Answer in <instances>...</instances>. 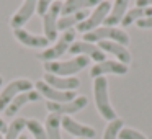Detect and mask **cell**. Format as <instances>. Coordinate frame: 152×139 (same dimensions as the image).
<instances>
[{
    "label": "cell",
    "instance_id": "8fae6325",
    "mask_svg": "<svg viewBox=\"0 0 152 139\" xmlns=\"http://www.w3.org/2000/svg\"><path fill=\"white\" fill-rule=\"evenodd\" d=\"M13 38L21 44V46L31 48V49H46L49 46V41L44 38V34H34L28 31L26 28H17L13 30Z\"/></svg>",
    "mask_w": 152,
    "mask_h": 139
},
{
    "label": "cell",
    "instance_id": "5bb4252c",
    "mask_svg": "<svg viewBox=\"0 0 152 139\" xmlns=\"http://www.w3.org/2000/svg\"><path fill=\"white\" fill-rule=\"evenodd\" d=\"M38 100H41V95L34 89L28 90V92H23V93L17 95L13 100H12L10 105L5 108L4 115L7 116V118H15V115H17L25 105H28V103H34V102H38Z\"/></svg>",
    "mask_w": 152,
    "mask_h": 139
},
{
    "label": "cell",
    "instance_id": "484cf974",
    "mask_svg": "<svg viewBox=\"0 0 152 139\" xmlns=\"http://www.w3.org/2000/svg\"><path fill=\"white\" fill-rule=\"evenodd\" d=\"M118 139H147V138L132 128H123L118 134Z\"/></svg>",
    "mask_w": 152,
    "mask_h": 139
},
{
    "label": "cell",
    "instance_id": "52a82bcc",
    "mask_svg": "<svg viewBox=\"0 0 152 139\" xmlns=\"http://www.w3.org/2000/svg\"><path fill=\"white\" fill-rule=\"evenodd\" d=\"M61 12H62V2L56 0L48 12L43 15V31H44V38L48 41H54L59 36V30H57V21L61 18Z\"/></svg>",
    "mask_w": 152,
    "mask_h": 139
},
{
    "label": "cell",
    "instance_id": "836d02e7",
    "mask_svg": "<svg viewBox=\"0 0 152 139\" xmlns=\"http://www.w3.org/2000/svg\"><path fill=\"white\" fill-rule=\"evenodd\" d=\"M77 139H79V138H77Z\"/></svg>",
    "mask_w": 152,
    "mask_h": 139
},
{
    "label": "cell",
    "instance_id": "cb8c5ba5",
    "mask_svg": "<svg viewBox=\"0 0 152 139\" xmlns=\"http://www.w3.org/2000/svg\"><path fill=\"white\" fill-rule=\"evenodd\" d=\"M26 129L33 136V139H48L44 124H41L38 119H26Z\"/></svg>",
    "mask_w": 152,
    "mask_h": 139
},
{
    "label": "cell",
    "instance_id": "d6a6232c",
    "mask_svg": "<svg viewBox=\"0 0 152 139\" xmlns=\"http://www.w3.org/2000/svg\"><path fill=\"white\" fill-rule=\"evenodd\" d=\"M0 139H5V138H4V134H2V132H0Z\"/></svg>",
    "mask_w": 152,
    "mask_h": 139
},
{
    "label": "cell",
    "instance_id": "ffe728a7",
    "mask_svg": "<svg viewBox=\"0 0 152 139\" xmlns=\"http://www.w3.org/2000/svg\"><path fill=\"white\" fill-rule=\"evenodd\" d=\"M88 10H82V12H75V13H70V15H61L59 21H57V30L59 31H67L70 28L80 25L87 17H88Z\"/></svg>",
    "mask_w": 152,
    "mask_h": 139
},
{
    "label": "cell",
    "instance_id": "ba28073f",
    "mask_svg": "<svg viewBox=\"0 0 152 139\" xmlns=\"http://www.w3.org/2000/svg\"><path fill=\"white\" fill-rule=\"evenodd\" d=\"M88 105V98L83 95L75 97L72 102H67V103H54V102H46V108L49 113H54V115H59V116H70L74 113L83 110L85 106Z\"/></svg>",
    "mask_w": 152,
    "mask_h": 139
},
{
    "label": "cell",
    "instance_id": "d6986e66",
    "mask_svg": "<svg viewBox=\"0 0 152 139\" xmlns=\"http://www.w3.org/2000/svg\"><path fill=\"white\" fill-rule=\"evenodd\" d=\"M129 0H115L113 8L110 10L108 17L105 20V26H116L118 23H121L123 17L126 15V8H128Z\"/></svg>",
    "mask_w": 152,
    "mask_h": 139
},
{
    "label": "cell",
    "instance_id": "6da1fadb",
    "mask_svg": "<svg viewBox=\"0 0 152 139\" xmlns=\"http://www.w3.org/2000/svg\"><path fill=\"white\" fill-rule=\"evenodd\" d=\"M90 64V59L85 56H74L69 61H53L44 62V72L59 77H75L77 72L83 70Z\"/></svg>",
    "mask_w": 152,
    "mask_h": 139
},
{
    "label": "cell",
    "instance_id": "f1b7e54d",
    "mask_svg": "<svg viewBox=\"0 0 152 139\" xmlns=\"http://www.w3.org/2000/svg\"><path fill=\"white\" fill-rule=\"evenodd\" d=\"M152 5V0H136V7H144L149 8Z\"/></svg>",
    "mask_w": 152,
    "mask_h": 139
},
{
    "label": "cell",
    "instance_id": "e0dca14e",
    "mask_svg": "<svg viewBox=\"0 0 152 139\" xmlns=\"http://www.w3.org/2000/svg\"><path fill=\"white\" fill-rule=\"evenodd\" d=\"M98 48L105 54L106 53L113 54L121 64H126V66H128V64L131 62V53H129L128 48L123 46V44H118V43H115V41H100Z\"/></svg>",
    "mask_w": 152,
    "mask_h": 139
},
{
    "label": "cell",
    "instance_id": "2e32d148",
    "mask_svg": "<svg viewBox=\"0 0 152 139\" xmlns=\"http://www.w3.org/2000/svg\"><path fill=\"white\" fill-rule=\"evenodd\" d=\"M44 83H48L49 87L57 90H64V92H75L80 87V80L77 77H59V75H53V74H46L43 75Z\"/></svg>",
    "mask_w": 152,
    "mask_h": 139
},
{
    "label": "cell",
    "instance_id": "44dd1931",
    "mask_svg": "<svg viewBox=\"0 0 152 139\" xmlns=\"http://www.w3.org/2000/svg\"><path fill=\"white\" fill-rule=\"evenodd\" d=\"M44 129H46L48 139H62L61 138V116L49 113L44 121Z\"/></svg>",
    "mask_w": 152,
    "mask_h": 139
},
{
    "label": "cell",
    "instance_id": "4316f807",
    "mask_svg": "<svg viewBox=\"0 0 152 139\" xmlns=\"http://www.w3.org/2000/svg\"><path fill=\"white\" fill-rule=\"evenodd\" d=\"M56 0H38V7H36V13L39 15V17H43L44 13L48 12V8L51 7V5L54 4Z\"/></svg>",
    "mask_w": 152,
    "mask_h": 139
},
{
    "label": "cell",
    "instance_id": "8992f818",
    "mask_svg": "<svg viewBox=\"0 0 152 139\" xmlns=\"http://www.w3.org/2000/svg\"><path fill=\"white\" fill-rule=\"evenodd\" d=\"M110 10H111V4H110L108 0H103L102 4L96 5V7L93 8V12L82 21V23L77 25V31H80V33L85 34V33H90V31L100 28V25L105 23Z\"/></svg>",
    "mask_w": 152,
    "mask_h": 139
},
{
    "label": "cell",
    "instance_id": "4fadbf2b",
    "mask_svg": "<svg viewBox=\"0 0 152 139\" xmlns=\"http://www.w3.org/2000/svg\"><path fill=\"white\" fill-rule=\"evenodd\" d=\"M61 128H62L64 131H67L69 134L79 138V139H92V138H95V134H96L92 126L82 124V123L75 121V119L70 118V116H61Z\"/></svg>",
    "mask_w": 152,
    "mask_h": 139
},
{
    "label": "cell",
    "instance_id": "5b68a950",
    "mask_svg": "<svg viewBox=\"0 0 152 139\" xmlns=\"http://www.w3.org/2000/svg\"><path fill=\"white\" fill-rule=\"evenodd\" d=\"M33 89H34V83L30 79L18 77V79L10 80L2 89V92H0V111H5V108L10 105V102L17 95H20L23 92H28V90H33Z\"/></svg>",
    "mask_w": 152,
    "mask_h": 139
},
{
    "label": "cell",
    "instance_id": "83f0119b",
    "mask_svg": "<svg viewBox=\"0 0 152 139\" xmlns=\"http://www.w3.org/2000/svg\"><path fill=\"white\" fill-rule=\"evenodd\" d=\"M136 23H137V26L142 28V30L152 28V15H151V17H145V18H141V20H137Z\"/></svg>",
    "mask_w": 152,
    "mask_h": 139
},
{
    "label": "cell",
    "instance_id": "603a6c76",
    "mask_svg": "<svg viewBox=\"0 0 152 139\" xmlns=\"http://www.w3.org/2000/svg\"><path fill=\"white\" fill-rule=\"evenodd\" d=\"M151 15H152V8L136 7V8H132V10L126 12V15L121 20V25L123 26H129V25H132L134 21L141 20V18H145V17H151Z\"/></svg>",
    "mask_w": 152,
    "mask_h": 139
},
{
    "label": "cell",
    "instance_id": "7402d4cb",
    "mask_svg": "<svg viewBox=\"0 0 152 139\" xmlns=\"http://www.w3.org/2000/svg\"><path fill=\"white\" fill-rule=\"evenodd\" d=\"M26 129V118H17L15 116L12 119V123L7 126V131H5L4 138L5 139H20L21 132Z\"/></svg>",
    "mask_w": 152,
    "mask_h": 139
},
{
    "label": "cell",
    "instance_id": "30bf717a",
    "mask_svg": "<svg viewBox=\"0 0 152 139\" xmlns=\"http://www.w3.org/2000/svg\"><path fill=\"white\" fill-rule=\"evenodd\" d=\"M36 7H38V0H23L21 5L18 7V10L10 17L12 30L23 28L25 25L31 20V17L36 13Z\"/></svg>",
    "mask_w": 152,
    "mask_h": 139
},
{
    "label": "cell",
    "instance_id": "9a60e30c",
    "mask_svg": "<svg viewBox=\"0 0 152 139\" xmlns=\"http://www.w3.org/2000/svg\"><path fill=\"white\" fill-rule=\"evenodd\" d=\"M129 67L126 64H121L119 61H103V62H96L90 69V75L93 79L96 77H103L105 74H116V75H124L128 74Z\"/></svg>",
    "mask_w": 152,
    "mask_h": 139
},
{
    "label": "cell",
    "instance_id": "3957f363",
    "mask_svg": "<svg viewBox=\"0 0 152 139\" xmlns=\"http://www.w3.org/2000/svg\"><path fill=\"white\" fill-rule=\"evenodd\" d=\"M93 100L98 113L102 115V118L113 121L116 119V111L113 110V106L110 105V97H108V80L105 77H96L93 79Z\"/></svg>",
    "mask_w": 152,
    "mask_h": 139
},
{
    "label": "cell",
    "instance_id": "4dcf8cb0",
    "mask_svg": "<svg viewBox=\"0 0 152 139\" xmlns=\"http://www.w3.org/2000/svg\"><path fill=\"white\" fill-rule=\"evenodd\" d=\"M2 85H4V77L0 75V89H2Z\"/></svg>",
    "mask_w": 152,
    "mask_h": 139
},
{
    "label": "cell",
    "instance_id": "1f68e13d",
    "mask_svg": "<svg viewBox=\"0 0 152 139\" xmlns=\"http://www.w3.org/2000/svg\"><path fill=\"white\" fill-rule=\"evenodd\" d=\"M20 139H28V136H25V134H21V136H20Z\"/></svg>",
    "mask_w": 152,
    "mask_h": 139
},
{
    "label": "cell",
    "instance_id": "d4e9b609",
    "mask_svg": "<svg viewBox=\"0 0 152 139\" xmlns=\"http://www.w3.org/2000/svg\"><path fill=\"white\" fill-rule=\"evenodd\" d=\"M123 128H124L123 119L116 118V119H113V121H110L108 126H106V129H105V132H103V139H118V134Z\"/></svg>",
    "mask_w": 152,
    "mask_h": 139
},
{
    "label": "cell",
    "instance_id": "ac0fdd59",
    "mask_svg": "<svg viewBox=\"0 0 152 139\" xmlns=\"http://www.w3.org/2000/svg\"><path fill=\"white\" fill-rule=\"evenodd\" d=\"M103 0H66L62 2V12L61 15H70L75 12H82V10H88L92 7L100 5Z\"/></svg>",
    "mask_w": 152,
    "mask_h": 139
},
{
    "label": "cell",
    "instance_id": "7a4b0ae2",
    "mask_svg": "<svg viewBox=\"0 0 152 139\" xmlns=\"http://www.w3.org/2000/svg\"><path fill=\"white\" fill-rule=\"evenodd\" d=\"M75 34H77V31L74 30V28H70V30H67V31H62V34L57 36L56 43H54L53 46H48L46 49H43V53L36 54V59L43 61V62L59 61L66 53H69L70 44L75 41Z\"/></svg>",
    "mask_w": 152,
    "mask_h": 139
},
{
    "label": "cell",
    "instance_id": "9c48e42d",
    "mask_svg": "<svg viewBox=\"0 0 152 139\" xmlns=\"http://www.w3.org/2000/svg\"><path fill=\"white\" fill-rule=\"evenodd\" d=\"M34 90L39 93L41 97L48 100V102H54V103H67V102H72L75 98V92H64V90H57L49 87L48 83H44L43 80H38L34 83Z\"/></svg>",
    "mask_w": 152,
    "mask_h": 139
},
{
    "label": "cell",
    "instance_id": "277c9868",
    "mask_svg": "<svg viewBox=\"0 0 152 139\" xmlns=\"http://www.w3.org/2000/svg\"><path fill=\"white\" fill-rule=\"evenodd\" d=\"M83 41L87 43H100V41H115L118 44L128 46L129 44V34L124 30H119L115 26H102L90 33L83 34Z\"/></svg>",
    "mask_w": 152,
    "mask_h": 139
},
{
    "label": "cell",
    "instance_id": "7c38bea8",
    "mask_svg": "<svg viewBox=\"0 0 152 139\" xmlns=\"http://www.w3.org/2000/svg\"><path fill=\"white\" fill-rule=\"evenodd\" d=\"M69 53L72 56H85L88 59H93L95 62H103L105 59V53L95 46L93 43H87V41H74L69 48Z\"/></svg>",
    "mask_w": 152,
    "mask_h": 139
},
{
    "label": "cell",
    "instance_id": "f546056e",
    "mask_svg": "<svg viewBox=\"0 0 152 139\" xmlns=\"http://www.w3.org/2000/svg\"><path fill=\"white\" fill-rule=\"evenodd\" d=\"M7 123H5V119L2 118V115H0V132H2V134H5V131H7Z\"/></svg>",
    "mask_w": 152,
    "mask_h": 139
}]
</instances>
